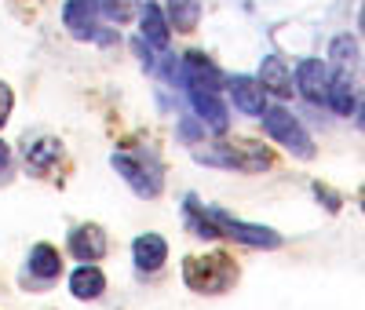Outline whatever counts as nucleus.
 I'll return each instance as SVG.
<instances>
[{"label":"nucleus","mask_w":365,"mask_h":310,"mask_svg":"<svg viewBox=\"0 0 365 310\" xmlns=\"http://www.w3.org/2000/svg\"><path fill=\"white\" fill-rule=\"evenodd\" d=\"M139 26H143V41L150 48H168V15L158 4H146L139 11Z\"/></svg>","instance_id":"2eb2a0df"},{"label":"nucleus","mask_w":365,"mask_h":310,"mask_svg":"<svg viewBox=\"0 0 365 310\" xmlns=\"http://www.w3.org/2000/svg\"><path fill=\"white\" fill-rule=\"evenodd\" d=\"M187 91H190V103H194L201 124H208L216 135H223L230 128V113H227V106L220 99V91H205V88H187Z\"/></svg>","instance_id":"6e6552de"},{"label":"nucleus","mask_w":365,"mask_h":310,"mask_svg":"<svg viewBox=\"0 0 365 310\" xmlns=\"http://www.w3.org/2000/svg\"><path fill=\"white\" fill-rule=\"evenodd\" d=\"M70 252L81 259V263H96L106 256V234L99 227H77L70 234Z\"/></svg>","instance_id":"9b49d317"},{"label":"nucleus","mask_w":365,"mask_h":310,"mask_svg":"<svg viewBox=\"0 0 365 310\" xmlns=\"http://www.w3.org/2000/svg\"><path fill=\"white\" fill-rule=\"evenodd\" d=\"M194 157L201 165H216V168H234V172H263L270 165V153L256 143H216L197 150Z\"/></svg>","instance_id":"f03ea898"},{"label":"nucleus","mask_w":365,"mask_h":310,"mask_svg":"<svg viewBox=\"0 0 365 310\" xmlns=\"http://www.w3.org/2000/svg\"><path fill=\"white\" fill-rule=\"evenodd\" d=\"M103 15L99 8V0H66V8H63V22L66 29L77 37V41H91L96 37V19Z\"/></svg>","instance_id":"0eeeda50"},{"label":"nucleus","mask_w":365,"mask_h":310,"mask_svg":"<svg viewBox=\"0 0 365 310\" xmlns=\"http://www.w3.org/2000/svg\"><path fill=\"white\" fill-rule=\"evenodd\" d=\"M29 270L37 277H44V281H51V277H58V270H63V259H58V252L51 244H37L34 252H29Z\"/></svg>","instance_id":"a211bd4d"},{"label":"nucleus","mask_w":365,"mask_h":310,"mask_svg":"<svg viewBox=\"0 0 365 310\" xmlns=\"http://www.w3.org/2000/svg\"><path fill=\"white\" fill-rule=\"evenodd\" d=\"M110 165L125 175V182L132 186L139 197H158L161 194V172L158 168H146L139 157H132V153H113Z\"/></svg>","instance_id":"39448f33"},{"label":"nucleus","mask_w":365,"mask_h":310,"mask_svg":"<svg viewBox=\"0 0 365 310\" xmlns=\"http://www.w3.org/2000/svg\"><path fill=\"white\" fill-rule=\"evenodd\" d=\"M296 88L303 91V99L311 103H329V88H332V73L322 58H303L296 66Z\"/></svg>","instance_id":"423d86ee"},{"label":"nucleus","mask_w":365,"mask_h":310,"mask_svg":"<svg viewBox=\"0 0 365 310\" xmlns=\"http://www.w3.org/2000/svg\"><path fill=\"white\" fill-rule=\"evenodd\" d=\"M8 165H11V150H8V143H4V139H0V172H4Z\"/></svg>","instance_id":"5701e85b"},{"label":"nucleus","mask_w":365,"mask_h":310,"mask_svg":"<svg viewBox=\"0 0 365 310\" xmlns=\"http://www.w3.org/2000/svg\"><path fill=\"white\" fill-rule=\"evenodd\" d=\"M70 292H73L77 299H99V296L106 292V277H103V270H99V267H91V263L77 267V270L70 274Z\"/></svg>","instance_id":"ddd939ff"},{"label":"nucleus","mask_w":365,"mask_h":310,"mask_svg":"<svg viewBox=\"0 0 365 310\" xmlns=\"http://www.w3.org/2000/svg\"><path fill=\"white\" fill-rule=\"evenodd\" d=\"M179 77H182L187 88H205V91H220L223 88V73L212 66L201 51H190L187 58H182V73Z\"/></svg>","instance_id":"1a4fd4ad"},{"label":"nucleus","mask_w":365,"mask_h":310,"mask_svg":"<svg viewBox=\"0 0 365 310\" xmlns=\"http://www.w3.org/2000/svg\"><path fill=\"white\" fill-rule=\"evenodd\" d=\"M329 106L336 110L340 117H351L354 113V77L351 70H340L336 77H332V88H329Z\"/></svg>","instance_id":"dca6fc26"},{"label":"nucleus","mask_w":365,"mask_h":310,"mask_svg":"<svg viewBox=\"0 0 365 310\" xmlns=\"http://www.w3.org/2000/svg\"><path fill=\"white\" fill-rule=\"evenodd\" d=\"M58 153H63V146H58L55 139H37V143L26 146V165L37 168V172H44L51 161H58Z\"/></svg>","instance_id":"6ab92c4d"},{"label":"nucleus","mask_w":365,"mask_h":310,"mask_svg":"<svg viewBox=\"0 0 365 310\" xmlns=\"http://www.w3.org/2000/svg\"><path fill=\"white\" fill-rule=\"evenodd\" d=\"M230 95H234V106L241 113L263 117V110H267V88H263V81H256V77H234L230 81Z\"/></svg>","instance_id":"9d476101"},{"label":"nucleus","mask_w":365,"mask_h":310,"mask_svg":"<svg viewBox=\"0 0 365 310\" xmlns=\"http://www.w3.org/2000/svg\"><path fill=\"white\" fill-rule=\"evenodd\" d=\"M99 8H103V15H106L110 22H128L132 11H135L132 0H99Z\"/></svg>","instance_id":"412c9836"},{"label":"nucleus","mask_w":365,"mask_h":310,"mask_svg":"<svg viewBox=\"0 0 365 310\" xmlns=\"http://www.w3.org/2000/svg\"><path fill=\"white\" fill-rule=\"evenodd\" d=\"M263 128H267V135H270L274 143L285 146L289 153H296V157H303V161L314 157V139L303 132V124H299L289 110L267 106V110H263Z\"/></svg>","instance_id":"20e7f679"},{"label":"nucleus","mask_w":365,"mask_h":310,"mask_svg":"<svg viewBox=\"0 0 365 310\" xmlns=\"http://www.w3.org/2000/svg\"><path fill=\"white\" fill-rule=\"evenodd\" d=\"M358 124H361V132H365V103H361V110H358Z\"/></svg>","instance_id":"b1692460"},{"label":"nucleus","mask_w":365,"mask_h":310,"mask_svg":"<svg viewBox=\"0 0 365 310\" xmlns=\"http://www.w3.org/2000/svg\"><path fill=\"white\" fill-rule=\"evenodd\" d=\"M259 81H263L267 91H274V95H282V99L292 95V73H289V66H285V58H278V55H267V58H263Z\"/></svg>","instance_id":"4468645a"},{"label":"nucleus","mask_w":365,"mask_h":310,"mask_svg":"<svg viewBox=\"0 0 365 310\" xmlns=\"http://www.w3.org/2000/svg\"><path fill=\"white\" fill-rule=\"evenodd\" d=\"M201 19V0H168V26L175 33H194Z\"/></svg>","instance_id":"f3484780"},{"label":"nucleus","mask_w":365,"mask_h":310,"mask_svg":"<svg viewBox=\"0 0 365 310\" xmlns=\"http://www.w3.org/2000/svg\"><path fill=\"white\" fill-rule=\"evenodd\" d=\"M361 208H365V205H361Z\"/></svg>","instance_id":"393cba45"},{"label":"nucleus","mask_w":365,"mask_h":310,"mask_svg":"<svg viewBox=\"0 0 365 310\" xmlns=\"http://www.w3.org/2000/svg\"><path fill=\"white\" fill-rule=\"evenodd\" d=\"M187 208H194L201 219L216 230V237H234V241L249 244V248H278V244H282V234H274L270 227L241 223V219H234V215H227L223 208H205V205H197L194 197H187Z\"/></svg>","instance_id":"f257e3e1"},{"label":"nucleus","mask_w":365,"mask_h":310,"mask_svg":"<svg viewBox=\"0 0 365 310\" xmlns=\"http://www.w3.org/2000/svg\"><path fill=\"white\" fill-rule=\"evenodd\" d=\"M234 277H237V270H234V263L227 256H208V259L190 256L187 263H182V281H187L194 292L216 296V292L234 285Z\"/></svg>","instance_id":"7ed1b4c3"},{"label":"nucleus","mask_w":365,"mask_h":310,"mask_svg":"<svg viewBox=\"0 0 365 310\" xmlns=\"http://www.w3.org/2000/svg\"><path fill=\"white\" fill-rule=\"evenodd\" d=\"M329 58L336 62V70H351L354 66V58H358V44H354V37H336L332 41V48H329Z\"/></svg>","instance_id":"aec40b11"},{"label":"nucleus","mask_w":365,"mask_h":310,"mask_svg":"<svg viewBox=\"0 0 365 310\" xmlns=\"http://www.w3.org/2000/svg\"><path fill=\"white\" fill-rule=\"evenodd\" d=\"M132 256H135L139 270H161L165 259H168V244H165L161 234H139L135 244H132Z\"/></svg>","instance_id":"f8f14e48"},{"label":"nucleus","mask_w":365,"mask_h":310,"mask_svg":"<svg viewBox=\"0 0 365 310\" xmlns=\"http://www.w3.org/2000/svg\"><path fill=\"white\" fill-rule=\"evenodd\" d=\"M8 113H11V88H8V84H0V128H4Z\"/></svg>","instance_id":"4be33fe9"}]
</instances>
